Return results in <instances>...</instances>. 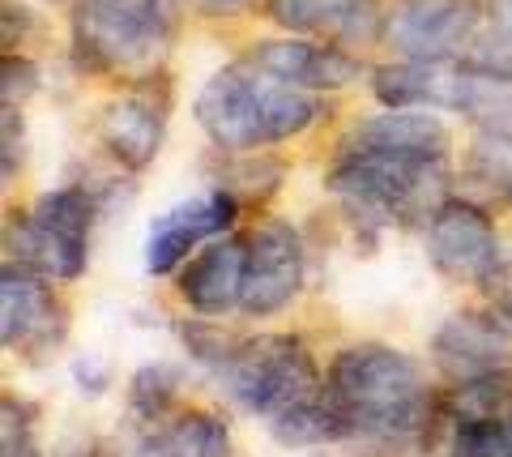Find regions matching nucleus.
<instances>
[{"instance_id": "obj_1", "label": "nucleus", "mask_w": 512, "mask_h": 457, "mask_svg": "<svg viewBox=\"0 0 512 457\" xmlns=\"http://www.w3.org/2000/svg\"><path fill=\"white\" fill-rule=\"evenodd\" d=\"M325 393L346 419V457H431L444 453L448 385L393 342H346L325 364Z\"/></svg>"}, {"instance_id": "obj_2", "label": "nucleus", "mask_w": 512, "mask_h": 457, "mask_svg": "<svg viewBox=\"0 0 512 457\" xmlns=\"http://www.w3.org/2000/svg\"><path fill=\"white\" fill-rule=\"evenodd\" d=\"M320 116H325V94L282 82L248 56L210 73L192 99V120L218 154H261L303 137Z\"/></svg>"}, {"instance_id": "obj_3", "label": "nucleus", "mask_w": 512, "mask_h": 457, "mask_svg": "<svg viewBox=\"0 0 512 457\" xmlns=\"http://www.w3.org/2000/svg\"><path fill=\"white\" fill-rule=\"evenodd\" d=\"M180 35V0H73L69 47L82 77L137 86L167 73Z\"/></svg>"}, {"instance_id": "obj_4", "label": "nucleus", "mask_w": 512, "mask_h": 457, "mask_svg": "<svg viewBox=\"0 0 512 457\" xmlns=\"http://www.w3.org/2000/svg\"><path fill=\"white\" fill-rule=\"evenodd\" d=\"M325 188L342 201L350 223L380 235L384 227H427L448 193V163L397 159V154L338 150Z\"/></svg>"}, {"instance_id": "obj_5", "label": "nucleus", "mask_w": 512, "mask_h": 457, "mask_svg": "<svg viewBox=\"0 0 512 457\" xmlns=\"http://www.w3.org/2000/svg\"><path fill=\"white\" fill-rule=\"evenodd\" d=\"M214 385L239 411L274 423L299 406L325 398V368L316 364L312 346L299 334L265 329V334H244L235 342L227 364L214 372Z\"/></svg>"}, {"instance_id": "obj_6", "label": "nucleus", "mask_w": 512, "mask_h": 457, "mask_svg": "<svg viewBox=\"0 0 512 457\" xmlns=\"http://www.w3.org/2000/svg\"><path fill=\"white\" fill-rule=\"evenodd\" d=\"M5 223L18 227V240L5 235V261H22L56 287L82 282L90 270V235L99 223V197L86 184H60L35 197L30 210H9Z\"/></svg>"}, {"instance_id": "obj_7", "label": "nucleus", "mask_w": 512, "mask_h": 457, "mask_svg": "<svg viewBox=\"0 0 512 457\" xmlns=\"http://www.w3.org/2000/svg\"><path fill=\"white\" fill-rule=\"evenodd\" d=\"M487 30V0H393L380 43L397 60H466Z\"/></svg>"}, {"instance_id": "obj_8", "label": "nucleus", "mask_w": 512, "mask_h": 457, "mask_svg": "<svg viewBox=\"0 0 512 457\" xmlns=\"http://www.w3.org/2000/svg\"><path fill=\"white\" fill-rule=\"evenodd\" d=\"M69 338V308L52 278L22 261L0 265V346L26 364H47Z\"/></svg>"}, {"instance_id": "obj_9", "label": "nucleus", "mask_w": 512, "mask_h": 457, "mask_svg": "<svg viewBox=\"0 0 512 457\" xmlns=\"http://www.w3.org/2000/svg\"><path fill=\"white\" fill-rule=\"evenodd\" d=\"M244 240H248V265H244L239 317L269 321L299 299L303 282H308V248H303L299 231L274 214L256 218L244 231Z\"/></svg>"}, {"instance_id": "obj_10", "label": "nucleus", "mask_w": 512, "mask_h": 457, "mask_svg": "<svg viewBox=\"0 0 512 457\" xmlns=\"http://www.w3.org/2000/svg\"><path fill=\"white\" fill-rule=\"evenodd\" d=\"M423 231H427L431 270H436V278H444L448 287L483 291L491 274L504 265L495 218L470 197H448L444 206L431 214V223Z\"/></svg>"}, {"instance_id": "obj_11", "label": "nucleus", "mask_w": 512, "mask_h": 457, "mask_svg": "<svg viewBox=\"0 0 512 457\" xmlns=\"http://www.w3.org/2000/svg\"><path fill=\"white\" fill-rule=\"evenodd\" d=\"M167 120H171V77L158 73L150 82L124 86L120 94L99 107L94 120V137H99L103 154L124 171H146L167 137Z\"/></svg>"}, {"instance_id": "obj_12", "label": "nucleus", "mask_w": 512, "mask_h": 457, "mask_svg": "<svg viewBox=\"0 0 512 457\" xmlns=\"http://www.w3.org/2000/svg\"><path fill=\"white\" fill-rule=\"evenodd\" d=\"M431 368L444 385H466L487 372L512 368V325L491 304H466L431 334Z\"/></svg>"}, {"instance_id": "obj_13", "label": "nucleus", "mask_w": 512, "mask_h": 457, "mask_svg": "<svg viewBox=\"0 0 512 457\" xmlns=\"http://www.w3.org/2000/svg\"><path fill=\"white\" fill-rule=\"evenodd\" d=\"M239 218H244V201L222 184H214L197 201H184V206L167 210L163 218H154L146 235V274L175 278V270H180L192 252L205 240H214V235L235 231Z\"/></svg>"}, {"instance_id": "obj_14", "label": "nucleus", "mask_w": 512, "mask_h": 457, "mask_svg": "<svg viewBox=\"0 0 512 457\" xmlns=\"http://www.w3.org/2000/svg\"><path fill=\"white\" fill-rule=\"evenodd\" d=\"M244 265H248L244 231L205 240L171 278L175 304L192 312V317H214V321L235 317L239 299H244Z\"/></svg>"}, {"instance_id": "obj_15", "label": "nucleus", "mask_w": 512, "mask_h": 457, "mask_svg": "<svg viewBox=\"0 0 512 457\" xmlns=\"http://www.w3.org/2000/svg\"><path fill=\"white\" fill-rule=\"evenodd\" d=\"M252 65H261L265 73L282 77L291 86L333 94L346 90L363 77V60L350 47L333 39H308V35H278V39H256L244 52Z\"/></svg>"}, {"instance_id": "obj_16", "label": "nucleus", "mask_w": 512, "mask_h": 457, "mask_svg": "<svg viewBox=\"0 0 512 457\" xmlns=\"http://www.w3.org/2000/svg\"><path fill=\"white\" fill-rule=\"evenodd\" d=\"M342 150L448 163V154H453V133H448V124L436 112H423V107H384V112L350 124V133L342 137Z\"/></svg>"}, {"instance_id": "obj_17", "label": "nucleus", "mask_w": 512, "mask_h": 457, "mask_svg": "<svg viewBox=\"0 0 512 457\" xmlns=\"http://www.w3.org/2000/svg\"><path fill=\"white\" fill-rule=\"evenodd\" d=\"M128 457H235V432L214 406H180L163 423L141 428Z\"/></svg>"}, {"instance_id": "obj_18", "label": "nucleus", "mask_w": 512, "mask_h": 457, "mask_svg": "<svg viewBox=\"0 0 512 457\" xmlns=\"http://www.w3.org/2000/svg\"><path fill=\"white\" fill-rule=\"evenodd\" d=\"M461 60H393L372 69V94L380 107H444L453 112Z\"/></svg>"}, {"instance_id": "obj_19", "label": "nucleus", "mask_w": 512, "mask_h": 457, "mask_svg": "<svg viewBox=\"0 0 512 457\" xmlns=\"http://www.w3.org/2000/svg\"><path fill=\"white\" fill-rule=\"evenodd\" d=\"M453 112L466 116L474 133H512V77L461 60Z\"/></svg>"}, {"instance_id": "obj_20", "label": "nucleus", "mask_w": 512, "mask_h": 457, "mask_svg": "<svg viewBox=\"0 0 512 457\" xmlns=\"http://www.w3.org/2000/svg\"><path fill=\"white\" fill-rule=\"evenodd\" d=\"M363 0H261V13L286 35L308 39H342V30L355 18Z\"/></svg>"}, {"instance_id": "obj_21", "label": "nucleus", "mask_w": 512, "mask_h": 457, "mask_svg": "<svg viewBox=\"0 0 512 457\" xmlns=\"http://www.w3.org/2000/svg\"><path fill=\"white\" fill-rule=\"evenodd\" d=\"M184 372L175 364H141L124 385V411L137 428L163 423L171 411H180Z\"/></svg>"}, {"instance_id": "obj_22", "label": "nucleus", "mask_w": 512, "mask_h": 457, "mask_svg": "<svg viewBox=\"0 0 512 457\" xmlns=\"http://www.w3.org/2000/svg\"><path fill=\"white\" fill-rule=\"evenodd\" d=\"M265 428L282 449H325V445L342 449V440H346V419L338 406L329 402V393L308 406H299L291 415L274 419V423H265Z\"/></svg>"}, {"instance_id": "obj_23", "label": "nucleus", "mask_w": 512, "mask_h": 457, "mask_svg": "<svg viewBox=\"0 0 512 457\" xmlns=\"http://www.w3.org/2000/svg\"><path fill=\"white\" fill-rule=\"evenodd\" d=\"M448 415L512 423V368L487 372V376L466 381V385H448Z\"/></svg>"}, {"instance_id": "obj_24", "label": "nucleus", "mask_w": 512, "mask_h": 457, "mask_svg": "<svg viewBox=\"0 0 512 457\" xmlns=\"http://www.w3.org/2000/svg\"><path fill=\"white\" fill-rule=\"evenodd\" d=\"M171 329H175V338H180V346L188 351L192 364H201L210 376L227 364L235 342L244 338V334H235L227 321H214V317H175Z\"/></svg>"}, {"instance_id": "obj_25", "label": "nucleus", "mask_w": 512, "mask_h": 457, "mask_svg": "<svg viewBox=\"0 0 512 457\" xmlns=\"http://www.w3.org/2000/svg\"><path fill=\"white\" fill-rule=\"evenodd\" d=\"M444 457H512V423L495 419H453Z\"/></svg>"}, {"instance_id": "obj_26", "label": "nucleus", "mask_w": 512, "mask_h": 457, "mask_svg": "<svg viewBox=\"0 0 512 457\" xmlns=\"http://www.w3.org/2000/svg\"><path fill=\"white\" fill-rule=\"evenodd\" d=\"M466 176L495 193L512 188V133H474L466 154Z\"/></svg>"}, {"instance_id": "obj_27", "label": "nucleus", "mask_w": 512, "mask_h": 457, "mask_svg": "<svg viewBox=\"0 0 512 457\" xmlns=\"http://www.w3.org/2000/svg\"><path fill=\"white\" fill-rule=\"evenodd\" d=\"M35 90H39V65L26 52H5V60H0V103L26 107Z\"/></svg>"}, {"instance_id": "obj_28", "label": "nucleus", "mask_w": 512, "mask_h": 457, "mask_svg": "<svg viewBox=\"0 0 512 457\" xmlns=\"http://www.w3.org/2000/svg\"><path fill=\"white\" fill-rule=\"evenodd\" d=\"M466 60H470V65H478V69H495V73L512 77V35H508V30L487 26L483 39L474 43V52Z\"/></svg>"}, {"instance_id": "obj_29", "label": "nucleus", "mask_w": 512, "mask_h": 457, "mask_svg": "<svg viewBox=\"0 0 512 457\" xmlns=\"http://www.w3.org/2000/svg\"><path fill=\"white\" fill-rule=\"evenodd\" d=\"M30 415L35 411H30L18 393H5V398H0V445H13V440L35 436V419Z\"/></svg>"}, {"instance_id": "obj_30", "label": "nucleus", "mask_w": 512, "mask_h": 457, "mask_svg": "<svg viewBox=\"0 0 512 457\" xmlns=\"http://www.w3.org/2000/svg\"><path fill=\"white\" fill-rule=\"evenodd\" d=\"M0 171H5V184H13V171H18L22 159V107H5L0 116Z\"/></svg>"}, {"instance_id": "obj_31", "label": "nucleus", "mask_w": 512, "mask_h": 457, "mask_svg": "<svg viewBox=\"0 0 512 457\" xmlns=\"http://www.w3.org/2000/svg\"><path fill=\"white\" fill-rule=\"evenodd\" d=\"M483 304H491L512 325V261H504L500 270L491 274V282L483 287Z\"/></svg>"}, {"instance_id": "obj_32", "label": "nucleus", "mask_w": 512, "mask_h": 457, "mask_svg": "<svg viewBox=\"0 0 512 457\" xmlns=\"http://www.w3.org/2000/svg\"><path fill=\"white\" fill-rule=\"evenodd\" d=\"M184 5L201 18H244V13L261 9V0H184Z\"/></svg>"}, {"instance_id": "obj_33", "label": "nucleus", "mask_w": 512, "mask_h": 457, "mask_svg": "<svg viewBox=\"0 0 512 457\" xmlns=\"http://www.w3.org/2000/svg\"><path fill=\"white\" fill-rule=\"evenodd\" d=\"M73 376H77V389L90 393V398H99V393H107V368L94 364V359H77L73 364Z\"/></svg>"}, {"instance_id": "obj_34", "label": "nucleus", "mask_w": 512, "mask_h": 457, "mask_svg": "<svg viewBox=\"0 0 512 457\" xmlns=\"http://www.w3.org/2000/svg\"><path fill=\"white\" fill-rule=\"evenodd\" d=\"M0 457H43V453L35 445V436H26V440H13V445H0Z\"/></svg>"}, {"instance_id": "obj_35", "label": "nucleus", "mask_w": 512, "mask_h": 457, "mask_svg": "<svg viewBox=\"0 0 512 457\" xmlns=\"http://www.w3.org/2000/svg\"><path fill=\"white\" fill-rule=\"evenodd\" d=\"M43 5H73V0H43Z\"/></svg>"}, {"instance_id": "obj_36", "label": "nucleus", "mask_w": 512, "mask_h": 457, "mask_svg": "<svg viewBox=\"0 0 512 457\" xmlns=\"http://www.w3.org/2000/svg\"><path fill=\"white\" fill-rule=\"evenodd\" d=\"M508 197H512V188H508Z\"/></svg>"}]
</instances>
